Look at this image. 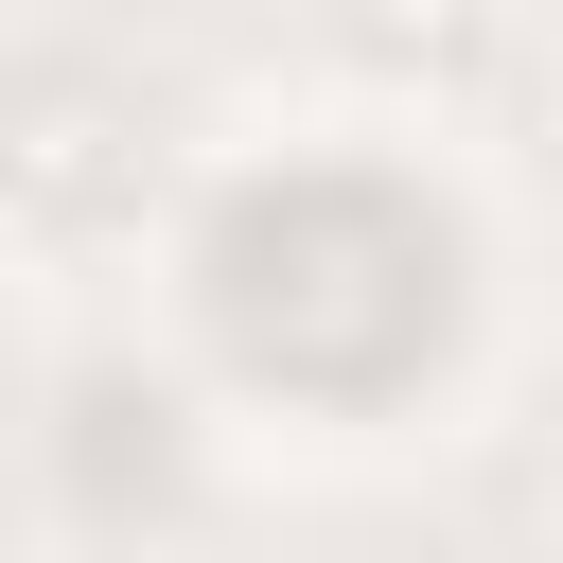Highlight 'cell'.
<instances>
[{
    "label": "cell",
    "instance_id": "6da1fadb",
    "mask_svg": "<svg viewBox=\"0 0 563 563\" xmlns=\"http://www.w3.org/2000/svg\"><path fill=\"white\" fill-rule=\"evenodd\" d=\"M211 317H229V352L282 369V387H387V369L440 352L457 282H440V229H422L387 176H282V194L229 211Z\"/></svg>",
    "mask_w": 563,
    "mask_h": 563
}]
</instances>
